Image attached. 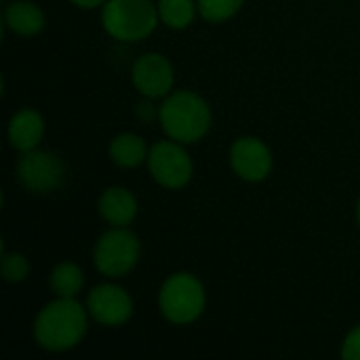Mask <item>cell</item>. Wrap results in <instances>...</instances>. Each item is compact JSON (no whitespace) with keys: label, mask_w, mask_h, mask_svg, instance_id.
<instances>
[{"label":"cell","mask_w":360,"mask_h":360,"mask_svg":"<svg viewBox=\"0 0 360 360\" xmlns=\"http://www.w3.org/2000/svg\"><path fill=\"white\" fill-rule=\"evenodd\" d=\"M89 331V310L76 297H57L34 321V340L46 352L76 348Z\"/></svg>","instance_id":"6da1fadb"},{"label":"cell","mask_w":360,"mask_h":360,"mask_svg":"<svg viewBox=\"0 0 360 360\" xmlns=\"http://www.w3.org/2000/svg\"><path fill=\"white\" fill-rule=\"evenodd\" d=\"M158 120L169 139L184 146L200 141L213 122L209 103L194 91H175L158 108Z\"/></svg>","instance_id":"7a4b0ae2"},{"label":"cell","mask_w":360,"mask_h":360,"mask_svg":"<svg viewBox=\"0 0 360 360\" xmlns=\"http://www.w3.org/2000/svg\"><path fill=\"white\" fill-rule=\"evenodd\" d=\"M158 23V6L152 0H108L101 6L103 30L122 42L148 38Z\"/></svg>","instance_id":"3957f363"},{"label":"cell","mask_w":360,"mask_h":360,"mask_svg":"<svg viewBox=\"0 0 360 360\" xmlns=\"http://www.w3.org/2000/svg\"><path fill=\"white\" fill-rule=\"evenodd\" d=\"M158 308L169 323L192 325L207 308V291L194 274L175 272L160 287Z\"/></svg>","instance_id":"277c9868"},{"label":"cell","mask_w":360,"mask_h":360,"mask_svg":"<svg viewBox=\"0 0 360 360\" xmlns=\"http://www.w3.org/2000/svg\"><path fill=\"white\" fill-rule=\"evenodd\" d=\"M141 255L139 238L127 228H114L99 236L93 249V264L99 274L108 278H120L129 274Z\"/></svg>","instance_id":"5b68a950"},{"label":"cell","mask_w":360,"mask_h":360,"mask_svg":"<svg viewBox=\"0 0 360 360\" xmlns=\"http://www.w3.org/2000/svg\"><path fill=\"white\" fill-rule=\"evenodd\" d=\"M148 169L154 181L169 190H179L190 184L194 175V165L184 143L175 139L156 141L148 154Z\"/></svg>","instance_id":"8992f818"},{"label":"cell","mask_w":360,"mask_h":360,"mask_svg":"<svg viewBox=\"0 0 360 360\" xmlns=\"http://www.w3.org/2000/svg\"><path fill=\"white\" fill-rule=\"evenodd\" d=\"M17 179L21 186L34 194H49L63 186L65 181V162L44 150H30L17 162Z\"/></svg>","instance_id":"52a82bcc"},{"label":"cell","mask_w":360,"mask_h":360,"mask_svg":"<svg viewBox=\"0 0 360 360\" xmlns=\"http://www.w3.org/2000/svg\"><path fill=\"white\" fill-rule=\"evenodd\" d=\"M89 316L103 327H120L133 316V300L131 295L112 283H103L91 289L86 295Z\"/></svg>","instance_id":"ba28073f"},{"label":"cell","mask_w":360,"mask_h":360,"mask_svg":"<svg viewBox=\"0 0 360 360\" xmlns=\"http://www.w3.org/2000/svg\"><path fill=\"white\" fill-rule=\"evenodd\" d=\"M230 167L243 181L259 184L272 173V150L259 137H240L230 148Z\"/></svg>","instance_id":"9c48e42d"},{"label":"cell","mask_w":360,"mask_h":360,"mask_svg":"<svg viewBox=\"0 0 360 360\" xmlns=\"http://www.w3.org/2000/svg\"><path fill=\"white\" fill-rule=\"evenodd\" d=\"M131 80L135 89L148 99H165L175 82L173 63L160 53H146L141 55L131 72Z\"/></svg>","instance_id":"30bf717a"},{"label":"cell","mask_w":360,"mask_h":360,"mask_svg":"<svg viewBox=\"0 0 360 360\" xmlns=\"http://www.w3.org/2000/svg\"><path fill=\"white\" fill-rule=\"evenodd\" d=\"M97 211L101 219H105L114 228H127L139 211L137 198L131 190L122 186H112L101 192L97 200Z\"/></svg>","instance_id":"8fae6325"},{"label":"cell","mask_w":360,"mask_h":360,"mask_svg":"<svg viewBox=\"0 0 360 360\" xmlns=\"http://www.w3.org/2000/svg\"><path fill=\"white\" fill-rule=\"evenodd\" d=\"M44 137V118L34 108H23L8 120V141L17 152H30L40 146Z\"/></svg>","instance_id":"7c38bea8"},{"label":"cell","mask_w":360,"mask_h":360,"mask_svg":"<svg viewBox=\"0 0 360 360\" xmlns=\"http://www.w3.org/2000/svg\"><path fill=\"white\" fill-rule=\"evenodd\" d=\"M46 17L36 2L15 0L4 8V25L19 36H36L44 30Z\"/></svg>","instance_id":"4fadbf2b"},{"label":"cell","mask_w":360,"mask_h":360,"mask_svg":"<svg viewBox=\"0 0 360 360\" xmlns=\"http://www.w3.org/2000/svg\"><path fill=\"white\" fill-rule=\"evenodd\" d=\"M108 152H110V158L114 165H118L122 169H135L148 160L150 148L143 141V137H139L135 133H120L110 141Z\"/></svg>","instance_id":"5bb4252c"},{"label":"cell","mask_w":360,"mask_h":360,"mask_svg":"<svg viewBox=\"0 0 360 360\" xmlns=\"http://www.w3.org/2000/svg\"><path fill=\"white\" fill-rule=\"evenodd\" d=\"M49 285L57 297H78L84 287V272L78 264L61 262L53 268Z\"/></svg>","instance_id":"9a60e30c"},{"label":"cell","mask_w":360,"mask_h":360,"mask_svg":"<svg viewBox=\"0 0 360 360\" xmlns=\"http://www.w3.org/2000/svg\"><path fill=\"white\" fill-rule=\"evenodd\" d=\"M158 17L171 30H186L198 15L196 0H158Z\"/></svg>","instance_id":"2e32d148"},{"label":"cell","mask_w":360,"mask_h":360,"mask_svg":"<svg viewBox=\"0 0 360 360\" xmlns=\"http://www.w3.org/2000/svg\"><path fill=\"white\" fill-rule=\"evenodd\" d=\"M198 15L209 23H224L232 19L245 4V0H196Z\"/></svg>","instance_id":"e0dca14e"},{"label":"cell","mask_w":360,"mask_h":360,"mask_svg":"<svg viewBox=\"0 0 360 360\" xmlns=\"http://www.w3.org/2000/svg\"><path fill=\"white\" fill-rule=\"evenodd\" d=\"M2 278L8 285H19L30 274V262L17 251H2Z\"/></svg>","instance_id":"ac0fdd59"},{"label":"cell","mask_w":360,"mask_h":360,"mask_svg":"<svg viewBox=\"0 0 360 360\" xmlns=\"http://www.w3.org/2000/svg\"><path fill=\"white\" fill-rule=\"evenodd\" d=\"M342 359L360 360V325L346 335V340L342 344Z\"/></svg>","instance_id":"d6986e66"},{"label":"cell","mask_w":360,"mask_h":360,"mask_svg":"<svg viewBox=\"0 0 360 360\" xmlns=\"http://www.w3.org/2000/svg\"><path fill=\"white\" fill-rule=\"evenodd\" d=\"M70 2L80 8H97V6H103L108 0H70Z\"/></svg>","instance_id":"ffe728a7"},{"label":"cell","mask_w":360,"mask_h":360,"mask_svg":"<svg viewBox=\"0 0 360 360\" xmlns=\"http://www.w3.org/2000/svg\"><path fill=\"white\" fill-rule=\"evenodd\" d=\"M356 221H359V226H360V198H359V202H356Z\"/></svg>","instance_id":"44dd1931"}]
</instances>
